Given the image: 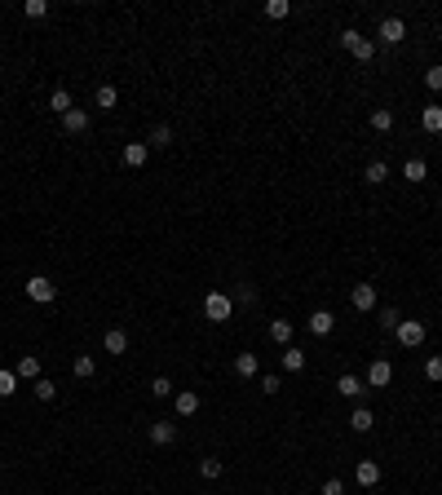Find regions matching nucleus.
<instances>
[{
    "label": "nucleus",
    "mask_w": 442,
    "mask_h": 495,
    "mask_svg": "<svg viewBox=\"0 0 442 495\" xmlns=\"http://www.w3.org/2000/svg\"><path fill=\"white\" fill-rule=\"evenodd\" d=\"M337 389H341L345 398H354V403H358V398H363V394H367V385H363V380H358V376H354V371H345V376L337 380Z\"/></svg>",
    "instance_id": "nucleus-16"
},
{
    "label": "nucleus",
    "mask_w": 442,
    "mask_h": 495,
    "mask_svg": "<svg viewBox=\"0 0 442 495\" xmlns=\"http://www.w3.org/2000/svg\"><path fill=\"white\" fill-rule=\"evenodd\" d=\"M323 495H345V482L341 478H328L323 482Z\"/></svg>",
    "instance_id": "nucleus-40"
},
{
    "label": "nucleus",
    "mask_w": 442,
    "mask_h": 495,
    "mask_svg": "<svg viewBox=\"0 0 442 495\" xmlns=\"http://www.w3.org/2000/svg\"><path fill=\"white\" fill-rule=\"evenodd\" d=\"M363 182H367V186H380V182H389V164H385V160H372V164L363 168Z\"/></svg>",
    "instance_id": "nucleus-17"
},
{
    "label": "nucleus",
    "mask_w": 442,
    "mask_h": 495,
    "mask_svg": "<svg viewBox=\"0 0 442 495\" xmlns=\"http://www.w3.org/2000/svg\"><path fill=\"white\" fill-rule=\"evenodd\" d=\"M393 336H398V345L416 349V345H425V323H416V319H402L398 328H393Z\"/></svg>",
    "instance_id": "nucleus-3"
},
{
    "label": "nucleus",
    "mask_w": 442,
    "mask_h": 495,
    "mask_svg": "<svg viewBox=\"0 0 442 495\" xmlns=\"http://www.w3.org/2000/svg\"><path fill=\"white\" fill-rule=\"evenodd\" d=\"M341 44H345V49H350V53L358 58V62H363V67L376 58V44H372V40H363V35H358L354 27H345V31H341Z\"/></svg>",
    "instance_id": "nucleus-2"
},
{
    "label": "nucleus",
    "mask_w": 442,
    "mask_h": 495,
    "mask_svg": "<svg viewBox=\"0 0 442 495\" xmlns=\"http://www.w3.org/2000/svg\"><path fill=\"white\" fill-rule=\"evenodd\" d=\"M350 305H354L358 314H372V310H376V287H372V283H354Z\"/></svg>",
    "instance_id": "nucleus-5"
},
{
    "label": "nucleus",
    "mask_w": 442,
    "mask_h": 495,
    "mask_svg": "<svg viewBox=\"0 0 442 495\" xmlns=\"http://www.w3.org/2000/svg\"><path fill=\"white\" fill-rule=\"evenodd\" d=\"M18 376L40 380V358H35V354H22V358H18Z\"/></svg>",
    "instance_id": "nucleus-26"
},
{
    "label": "nucleus",
    "mask_w": 442,
    "mask_h": 495,
    "mask_svg": "<svg viewBox=\"0 0 442 495\" xmlns=\"http://www.w3.org/2000/svg\"><path fill=\"white\" fill-rule=\"evenodd\" d=\"M372 128L376 133H389L393 128V111H389V106H376V111H372Z\"/></svg>",
    "instance_id": "nucleus-27"
},
{
    "label": "nucleus",
    "mask_w": 442,
    "mask_h": 495,
    "mask_svg": "<svg viewBox=\"0 0 442 495\" xmlns=\"http://www.w3.org/2000/svg\"><path fill=\"white\" fill-rule=\"evenodd\" d=\"M425 89L442 93V67H429V71H425Z\"/></svg>",
    "instance_id": "nucleus-36"
},
{
    "label": "nucleus",
    "mask_w": 442,
    "mask_h": 495,
    "mask_svg": "<svg viewBox=\"0 0 442 495\" xmlns=\"http://www.w3.org/2000/svg\"><path fill=\"white\" fill-rule=\"evenodd\" d=\"M177 438V425H173V420H151V442L155 446H169Z\"/></svg>",
    "instance_id": "nucleus-11"
},
{
    "label": "nucleus",
    "mask_w": 442,
    "mask_h": 495,
    "mask_svg": "<svg viewBox=\"0 0 442 495\" xmlns=\"http://www.w3.org/2000/svg\"><path fill=\"white\" fill-rule=\"evenodd\" d=\"M199 473H204L208 482H217L221 478V460H212V455H208V460H199Z\"/></svg>",
    "instance_id": "nucleus-35"
},
{
    "label": "nucleus",
    "mask_w": 442,
    "mask_h": 495,
    "mask_svg": "<svg viewBox=\"0 0 442 495\" xmlns=\"http://www.w3.org/2000/svg\"><path fill=\"white\" fill-rule=\"evenodd\" d=\"M173 407H177V416H199V407H204V403H199V394L195 389H182V394H173Z\"/></svg>",
    "instance_id": "nucleus-9"
},
{
    "label": "nucleus",
    "mask_w": 442,
    "mask_h": 495,
    "mask_svg": "<svg viewBox=\"0 0 442 495\" xmlns=\"http://www.w3.org/2000/svg\"><path fill=\"white\" fill-rule=\"evenodd\" d=\"M115 98H119L115 84H102V89H98V106H102V111H115Z\"/></svg>",
    "instance_id": "nucleus-31"
},
{
    "label": "nucleus",
    "mask_w": 442,
    "mask_h": 495,
    "mask_svg": "<svg viewBox=\"0 0 442 495\" xmlns=\"http://www.w3.org/2000/svg\"><path fill=\"white\" fill-rule=\"evenodd\" d=\"M146 146H155V151L173 146V128H169V124H155V128H151V137H146Z\"/></svg>",
    "instance_id": "nucleus-23"
},
{
    "label": "nucleus",
    "mask_w": 442,
    "mask_h": 495,
    "mask_svg": "<svg viewBox=\"0 0 442 495\" xmlns=\"http://www.w3.org/2000/svg\"><path fill=\"white\" fill-rule=\"evenodd\" d=\"M102 349H106V354H128V332L124 328H111V332L102 336Z\"/></svg>",
    "instance_id": "nucleus-12"
},
{
    "label": "nucleus",
    "mask_w": 442,
    "mask_h": 495,
    "mask_svg": "<svg viewBox=\"0 0 442 495\" xmlns=\"http://www.w3.org/2000/svg\"><path fill=\"white\" fill-rule=\"evenodd\" d=\"M354 478H358V487H376V482H380V464L376 460H358Z\"/></svg>",
    "instance_id": "nucleus-14"
},
{
    "label": "nucleus",
    "mask_w": 442,
    "mask_h": 495,
    "mask_svg": "<svg viewBox=\"0 0 442 495\" xmlns=\"http://www.w3.org/2000/svg\"><path fill=\"white\" fill-rule=\"evenodd\" d=\"M146 160H151V146H146V142H128V146H124V164H128V168H142Z\"/></svg>",
    "instance_id": "nucleus-15"
},
{
    "label": "nucleus",
    "mask_w": 442,
    "mask_h": 495,
    "mask_svg": "<svg viewBox=\"0 0 442 495\" xmlns=\"http://www.w3.org/2000/svg\"><path fill=\"white\" fill-rule=\"evenodd\" d=\"M402 35H407V22H402V18H380V40H385V44H402Z\"/></svg>",
    "instance_id": "nucleus-7"
},
{
    "label": "nucleus",
    "mask_w": 442,
    "mask_h": 495,
    "mask_svg": "<svg viewBox=\"0 0 442 495\" xmlns=\"http://www.w3.org/2000/svg\"><path fill=\"white\" fill-rule=\"evenodd\" d=\"M27 296H31V301H40V305H49V301L58 296V283H53V279H44V274H31V279H27Z\"/></svg>",
    "instance_id": "nucleus-4"
},
{
    "label": "nucleus",
    "mask_w": 442,
    "mask_h": 495,
    "mask_svg": "<svg viewBox=\"0 0 442 495\" xmlns=\"http://www.w3.org/2000/svg\"><path fill=\"white\" fill-rule=\"evenodd\" d=\"M257 371H261V358H257V354H235V376L253 380Z\"/></svg>",
    "instance_id": "nucleus-13"
},
{
    "label": "nucleus",
    "mask_w": 442,
    "mask_h": 495,
    "mask_svg": "<svg viewBox=\"0 0 442 495\" xmlns=\"http://www.w3.org/2000/svg\"><path fill=\"white\" fill-rule=\"evenodd\" d=\"M425 376H429V380H442V354L425 358Z\"/></svg>",
    "instance_id": "nucleus-37"
},
{
    "label": "nucleus",
    "mask_w": 442,
    "mask_h": 495,
    "mask_svg": "<svg viewBox=\"0 0 442 495\" xmlns=\"http://www.w3.org/2000/svg\"><path fill=\"white\" fill-rule=\"evenodd\" d=\"M22 14H27V18H44V14H49V0H27Z\"/></svg>",
    "instance_id": "nucleus-34"
},
{
    "label": "nucleus",
    "mask_w": 442,
    "mask_h": 495,
    "mask_svg": "<svg viewBox=\"0 0 442 495\" xmlns=\"http://www.w3.org/2000/svg\"><path fill=\"white\" fill-rule=\"evenodd\" d=\"M235 314V296H226V292H208L204 296V319L208 323H226Z\"/></svg>",
    "instance_id": "nucleus-1"
},
{
    "label": "nucleus",
    "mask_w": 442,
    "mask_h": 495,
    "mask_svg": "<svg viewBox=\"0 0 442 495\" xmlns=\"http://www.w3.org/2000/svg\"><path fill=\"white\" fill-rule=\"evenodd\" d=\"M14 389H18V371H5V367H0V398H9Z\"/></svg>",
    "instance_id": "nucleus-33"
},
{
    "label": "nucleus",
    "mask_w": 442,
    "mask_h": 495,
    "mask_svg": "<svg viewBox=\"0 0 442 495\" xmlns=\"http://www.w3.org/2000/svg\"><path fill=\"white\" fill-rule=\"evenodd\" d=\"M270 341L292 345V323H288V319H274V323H270Z\"/></svg>",
    "instance_id": "nucleus-25"
},
{
    "label": "nucleus",
    "mask_w": 442,
    "mask_h": 495,
    "mask_svg": "<svg viewBox=\"0 0 442 495\" xmlns=\"http://www.w3.org/2000/svg\"><path fill=\"white\" fill-rule=\"evenodd\" d=\"M151 398H173V380L169 376H155L151 380Z\"/></svg>",
    "instance_id": "nucleus-32"
},
{
    "label": "nucleus",
    "mask_w": 442,
    "mask_h": 495,
    "mask_svg": "<svg viewBox=\"0 0 442 495\" xmlns=\"http://www.w3.org/2000/svg\"><path fill=\"white\" fill-rule=\"evenodd\" d=\"M35 398H40V403H53V398H58V385H53L49 376H40V380H35Z\"/></svg>",
    "instance_id": "nucleus-28"
},
{
    "label": "nucleus",
    "mask_w": 442,
    "mask_h": 495,
    "mask_svg": "<svg viewBox=\"0 0 442 495\" xmlns=\"http://www.w3.org/2000/svg\"><path fill=\"white\" fill-rule=\"evenodd\" d=\"M389 380H393V367L385 363V358H376V363L367 367V389H385Z\"/></svg>",
    "instance_id": "nucleus-8"
},
{
    "label": "nucleus",
    "mask_w": 442,
    "mask_h": 495,
    "mask_svg": "<svg viewBox=\"0 0 442 495\" xmlns=\"http://www.w3.org/2000/svg\"><path fill=\"white\" fill-rule=\"evenodd\" d=\"M420 128L438 137V133H442V106H425V111H420Z\"/></svg>",
    "instance_id": "nucleus-19"
},
{
    "label": "nucleus",
    "mask_w": 442,
    "mask_h": 495,
    "mask_svg": "<svg viewBox=\"0 0 442 495\" xmlns=\"http://www.w3.org/2000/svg\"><path fill=\"white\" fill-rule=\"evenodd\" d=\"M235 305H257V287L253 283H239L235 287Z\"/></svg>",
    "instance_id": "nucleus-29"
},
{
    "label": "nucleus",
    "mask_w": 442,
    "mask_h": 495,
    "mask_svg": "<svg viewBox=\"0 0 442 495\" xmlns=\"http://www.w3.org/2000/svg\"><path fill=\"white\" fill-rule=\"evenodd\" d=\"M279 389H283V380H279V376H261V394H270V398H274Z\"/></svg>",
    "instance_id": "nucleus-39"
},
{
    "label": "nucleus",
    "mask_w": 442,
    "mask_h": 495,
    "mask_svg": "<svg viewBox=\"0 0 442 495\" xmlns=\"http://www.w3.org/2000/svg\"><path fill=\"white\" fill-rule=\"evenodd\" d=\"M305 328L314 332V336H332V328H337V314H332V310H314V314L305 319Z\"/></svg>",
    "instance_id": "nucleus-6"
},
{
    "label": "nucleus",
    "mask_w": 442,
    "mask_h": 495,
    "mask_svg": "<svg viewBox=\"0 0 442 495\" xmlns=\"http://www.w3.org/2000/svg\"><path fill=\"white\" fill-rule=\"evenodd\" d=\"M398 323H402V314L393 310V305H385V310H380V328H385L389 336H393V328H398Z\"/></svg>",
    "instance_id": "nucleus-30"
},
{
    "label": "nucleus",
    "mask_w": 442,
    "mask_h": 495,
    "mask_svg": "<svg viewBox=\"0 0 442 495\" xmlns=\"http://www.w3.org/2000/svg\"><path fill=\"white\" fill-rule=\"evenodd\" d=\"M279 363H283V371H305V349H296V345H283V354H279Z\"/></svg>",
    "instance_id": "nucleus-10"
},
{
    "label": "nucleus",
    "mask_w": 442,
    "mask_h": 495,
    "mask_svg": "<svg viewBox=\"0 0 442 495\" xmlns=\"http://www.w3.org/2000/svg\"><path fill=\"white\" fill-rule=\"evenodd\" d=\"M62 128L67 133H85L89 128V111H80V106H76V111H67L62 115Z\"/></svg>",
    "instance_id": "nucleus-22"
},
{
    "label": "nucleus",
    "mask_w": 442,
    "mask_h": 495,
    "mask_svg": "<svg viewBox=\"0 0 442 495\" xmlns=\"http://www.w3.org/2000/svg\"><path fill=\"white\" fill-rule=\"evenodd\" d=\"M71 371H76V380H93V376H98V363H93L89 354H80L76 363H71Z\"/></svg>",
    "instance_id": "nucleus-24"
},
{
    "label": "nucleus",
    "mask_w": 442,
    "mask_h": 495,
    "mask_svg": "<svg viewBox=\"0 0 442 495\" xmlns=\"http://www.w3.org/2000/svg\"><path fill=\"white\" fill-rule=\"evenodd\" d=\"M49 111H53V115L76 111V102H71V93H67V89H53V93H49Z\"/></svg>",
    "instance_id": "nucleus-20"
},
{
    "label": "nucleus",
    "mask_w": 442,
    "mask_h": 495,
    "mask_svg": "<svg viewBox=\"0 0 442 495\" xmlns=\"http://www.w3.org/2000/svg\"><path fill=\"white\" fill-rule=\"evenodd\" d=\"M402 177H407L411 186H420L425 177H429V164L425 160H407V164H402Z\"/></svg>",
    "instance_id": "nucleus-21"
},
{
    "label": "nucleus",
    "mask_w": 442,
    "mask_h": 495,
    "mask_svg": "<svg viewBox=\"0 0 442 495\" xmlns=\"http://www.w3.org/2000/svg\"><path fill=\"white\" fill-rule=\"evenodd\" d=\"M372 425H376V416H372V412H367V407H363V403H358V407H354V412H350V429H354V433H367V429H372Z\"/></svg>",
    "instance_id": "nucleus-18"
},
{
    "label": "nucleus",
    "mask_w": 442,
    "mask_h": 495,
    "mask_svg": "<svg viewBox=\"0 0 442 495\" xmlns=\"http://www.w3.org/2000/svg\"><path fill=\"white\" fill-rule=\"evenodd\" d=\"M266 14H270V18H288V14H292V5H288V0H270Z\"/></svg>",
    "instance_id": "nucleus-38"
}]
</instances>
